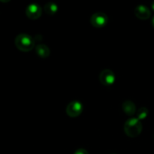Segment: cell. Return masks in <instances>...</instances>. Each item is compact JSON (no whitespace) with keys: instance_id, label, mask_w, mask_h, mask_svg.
<instances>
[{"instance_id":"obj_7","label":"cell","mask_w":154,"mask_h":154,"mask_svg":"<svg viewBox=\"0 0 154 154\" xmlns=\"http://www.w3.org/2000/svg\"><path fill=\"white\" fill-rule=\"evenodd\" d=\"M135 14L140 20H147L150 18L151 12L148 7L144 5H139L135 8Z\"/></svg>"},{"instance_id":"obj_10","label":"cell","mask_w":154,"mask_h":154,"mask_svg":"<svg viewBox=\"0 0 154 154\" xmlns=\"http://www.w3.org/2000/svg\"><path fill=\"white\" fill-rule=\"evenodd\" d=\"M58 6L56 3L52 2H48L47 4H45V7H44V10L46 12L47 14L48 15H54L55 14H57V12L58 11Z\"/></svg>"},{"instance_id":"obj_14","label":"cell","mask_w":154,"mask_h":154,"mask_svg":"<svg viewBox=\"0 0 154 154\" xmlns=\"http://www.w3.org/2000/svg\"><path fill=\"white\" fill-rule=\"evenodd\" d=\"M151 23H152V26H153V29H154V16L153 17V18H152Z\"/></svg>"},{"instance_id":"obj_9","label":"cell","mask_w":154,"mask_h":154,"mask_svg":"<svg viewBox=\"0 0 154 154\" xmlns=\"http://www.w3.org/2000/svg\"><path fill=\"white\" fill-rule=\"evenodd\" d=\"M122 108H123L125 114H127L128 116L134 115L135 114V111H136L135 104L132 101H125L123 103Z\"/></svg>"},{"instance_id":"obj_8","label":"cell","mask_w":154,"mask_h":154,"mask_svg":"<svg viewBox=\"0 0 154 154\" xmlns=\"http://www.w3.org/2000/svg\"><path fill=\"white\" fill-rule=\"evenodd\" d=\"M35 52L38 57L43 59L47 58L51 54V51H50L49 48L47 45H43V44H39V45H36Z\"/></svg>"},{"instance_id":"obj_6","label":"cell","mask_w":154,"mask_h":154,"mask_svg":"<svg viewBox=\"0 0 154 154\" xmlns=\"http://www.w3.org/2000/svg\"><path fill=\"white\" fill-rule=\"evenodd\" d=\"M42 9L39 5L32 3L27 6L26 9V14L27 17L31 20H37L42 16Z\"/></svg>"},{"instance_id":"obj_2","label":"cell","mask_w":154,"mask_h":154,"mask_svg":"<svg viewBox=\"0 0 154 154\" xmlns=\"http://www.w3.org/2000/svg\"><path fill=\"white\" fill-rule=\"evenodd\" d=\"M15 45L23 52H29L35 47V41L27 34H20L15 38Z\"/></svg>"},{"instance_id":"obj_3","label":"cell","mask_w":154,"mask_h":154,"mask_svg":"<svg viewBox=\"0 0 154 154\" xmlns=\"http://www.w3.org/2000/svg\"><path fill=\"white\" fill-rule=\"evenodd\" d=\"M108 17L103 12H96L90 17V23L96 28L100 29L108 24Z\"/></svg>"},{"instance_id":"obj_1","label":"cell","mask_w":154,"mask_h":154,"mask_svg":"<svg viewBox=\"0 0 154 154\" xmlns=\"http://www.w3.org/2000/svg\"><path fill=\"white\" fill-rule=\"evenodd\" d=\"M142 131V123L138 118H130L124 124V132L130 138H136Z\"/></svg>"},{"instance_id":"obj_4","label":"cell","mask_w":154,"mask_h":154,"mask_svg":"<svg viewBox=\"0 0 154 154\" xmlns=\"http://www.w3.org/2000/svg\"><path fill=\"white\" fill-rule=\"evenodd\" d=\"M84 107L79 101H72L66 107V114L71 117H77L83 112Z\"/></svg>"},{"instance_id":"obj_5","label":"cell","mask_w":154,"mask_h":154,"mask_svg":"<svg viewBox=\"0 0 154 154\" xmlns=\"http://www.w3.org/2000/svg\"><path fill=\"white\" fill-rule=\"evenodd\" d=\"M116 77L114 72L110 69L102 71L99 75V81L104 86H111L115 82Z\"/></svg>"},{"instance_id":"obj_12","label":"cell","mask_w":154,"mask_h":154,"mask_svg":"<svg viewBox=\"0 0 154 154\" xmlns=\"http://www.w3.org/2000/svg\"><path fill=\"white\" fill-rule=\"evenodd\" d=\"M74 154H89L87 150H86L85 149H78L75 152Z\"/></svg>"},{"instance_id":"obj_13","label":"cell","mask_w":154,"mask_h":154,"mask_svg":"<svg viewBox=\"0 0 154 154\" xmlns=\"http://www.w3.org/2000/svg\"><path fill=\"white\" fill-rule=\"evenodd\" d=\"M151 8H152V10L154 11V1L152 2V3H151Z\"/></svg>"},{"instance_id":"obj_11","label":"cell","mask_w":154,"mask_h":154,"mask_svg":"<svg viewBox=\"0 0 154 154\" xmlns=\"http://www.w3.org/2000/svg\"><path fill=\"white\" fill-rule=\"evenodd\" d=\"M148 115V109L145 107H142V108H139L138 111V114H137V118L139 120H144L146 117Z\"/></svg>"}]
</instances>
